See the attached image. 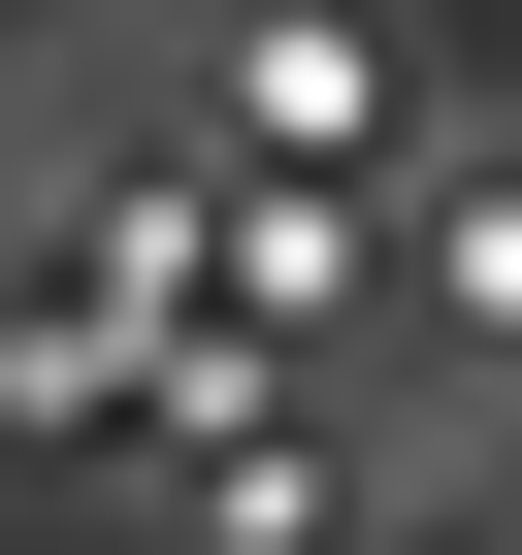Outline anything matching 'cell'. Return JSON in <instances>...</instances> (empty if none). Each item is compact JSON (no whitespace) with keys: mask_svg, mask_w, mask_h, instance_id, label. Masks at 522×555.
Here are the masks:
<instances>
[{"mask_svg":"<svg viewBox=\"0 0 522 555\" xmlns=\"http://www.w3.org/2000/svg\"><path fill=\"white\" fill-rule=\"evenodd\" d=\"M425 327H457V360H522V164H457V196H425Z\"/></svg>","mask_w":522,"mask_h":555,"instance_id":"2","label":"cell"},{"mask_svg":"<svg viewBox=\"0 0 522 555\" xmlns=\"http://www.w3.org/2000/svg\"><path fill=\"white\" fill-rule=\"evenodd\" d=\"M392 131H425V66L360 34V0H261V34H229V164H261V196H360Z\"/></svg>","mask_w":522,"mask_h":555,"instance_id":"1","label":"cell"}]
</instances>
